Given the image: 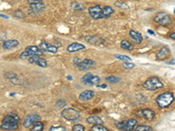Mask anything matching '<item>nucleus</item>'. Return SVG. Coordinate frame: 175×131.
I'll return each mask as SVG.
<instances>
[{"label":"nucleus","instance_id":"nucleus-1","mask_svg":"<svg viewBox=\"0 0 175 131\" xmlns=\"http://www.w3.org/2000/svg\"><path fill=\"white\" fill-rule=\"evenodd\" d=\"M18 123L19 116L13 113L8 114L3 118L0 129L4 130H15L18 129Z\"/></svg>","mask_w":175,"mask_h":131},{"label":"nucleus","instance_id":"nucleus-2","mask_svg":"<svg viewBox=\"0 0 175 131\" xmlns=\"http://www.w3.org/2000/svg\"><path fill=\"white\" fill-rule=\"evenodd\" d=\"M174 101V93L173 92H165L160 93L156 98V103L159 108L170 107Z\"/></svg>","mask_w":175,"mask_h":131},{"label":"nucleus","instance_id":"nucleus-3","mask_svg":"<svg viewBox=\"0 0 175 131\" xmlns=\"http://www.w3.org/2000/svg\"><path fill=\"white\" fill-rule=\"evenodd\" d=\"M143 87L148 91H156L164 87L163 82L160 80V79L156 76L148 78L143 84Z\"/></svg>","mask_w":175,"mask_h":131},{"label":"nucleus","instance_id":"nucleus-4","mask_svg":"<svg viewBox=\"0 0 175 131\" xmlns=\"http://www.w3.org/2000/svg\"><path fill=\"white\" fill-rule=\"evenodd\" d=\"M61 115L65 120L70 121V122H74L81 117V114H80L79 111L76 108H64L61 111Z\"/></svg>","mask_w":175,"mask_h":131},{"label":"nucleus","instance_id":"nucleus-5","mask_svg":"<svg viewBox=\"0 0 175 131\" xmlns=\"http://www.w3.org/2000/svg\"><path fill=\"white\" fill-rule=\"evenodd\" d=\"M154 21L161 25H169L172 24V18L168 13L165 11L158 12L156 16L154 17Z\"/></svg>","mask_w":175,"mask_h":131},{"label":"nucleus","instance_id":"nucleus-6","mask_svg":"<svg viewBox=\"0 0 175 131\" xmlns=\"http://www.w3.org/2000/svg\"><path fill=\"white\" fill-rule=\"evenodd\" d=\"M136 115L139 117H144L146 121L151 122L155 118V112L151 108H140L136 112Z\"/></svg>","mask_w":175,"mask_h":131},{"label":"nucleus","instance_id":"nucleus-7","mask_svg":"<svg viewBox=\"0 0 175 131\" xmlns=\"http://www.w3.org/2000/svg\"><path fill=\"white\" fill-rule=\"evenodd\" d=\"M40 118L41 117L38 114H30L26 116L23 122V127L25 129H30L35 122L40 121Z\"/></svg>","mask_w":175,"mask_h":131},{"label":"nucleus","instance_id":"nucleus-8","mask_svg":"<svg viewBox=\"0 0 175 131\" xmlns=\"http://www.w3.org/2000/svg\"><path fill=\"white\" fill-rule=\"evenodd\" d=\"M171 55V51L167 46H162L156 54V60L159 61H164Z\"/></svg>","mask_w":175,"mask_h":131},{"label":"nucleus","instance_id":"nucleus-9","mask_svg":"<svg viewBox=\"0 0 175 131\" xmlns=\"http://www.w3.org/2000/svg\"><path fill=\"white\" fill-rule=\"evenodd\" d=\"M88 13L91 16L92 18L96 19V20L104 18L103 14H102V7L99 5H96L88 8Z\"/></svg>","mask_w":175,"mask_h":131},{"label":"nucleus","instance_id":"nucleus-10","mask_svg":"<svg viewBox=\"0 0 175 131\" xmlns=\"http://www.w3.org/2000/svg\"><path fill=\"white\" fill-rule=\"evenodd\" d=\"M96 61L90 59H85V60H81V61L80 62L78 65H76V67H78V69L84 71L91 68L92 67L96 66Z\"/></svg>","mask_w":175,"mask_h":131},{"label":"nucleus","instance_id":"nucleus-11","mask_svg":"<svg viewBox=\"0 0 175 131\" xmlns=\"http://www.w3.org/2000/svg\"><path fill=\"white\" fill-rule=\"evenodd\" d=\"M40 48L43 52H48L51 54H56L58 52V47L54 45H51L46 41H41L40 44Z\"/></svg>","mask_w":175,"mask_h":131},{"label":"nucleus","instance_id":"nucleus-12","mask_svg":"<svg viewBox=\"0 0 175 131\" xmlns=\"http://www.w3.org/2000/svg\"><path fill=\"white\" fill-rule=\"evenodd\" d=\"M95 97V92L93 90H85L82 93H81L79 95V100L82 101H87V100H92Z\"/></svg>","mask_w":175,"mask_h":131},{"label":"nucleus","instance_id":"nucleus-13","mask_svg":"<svg viewBox=\"0 0 175 131\" xmlns=\"http://www.w3.org/2000/svg\"><path fill=\"white\" fill-rule=\"evenodd\" d=\"M86 46H84L83 44H81V43H77V42H74L70 44L69 46H67V51L68 53H74V52H77V51H81V50H83L85 49Z\"/></svg>","mask_w":175,"mask_h":131},{"label":"nucleus","instance_id":"nucleus-14","mask_svg":"<svg viewBox=\"0 0 175 131\" xmlns=\"http://www.w3.org/2000/svg\"><path fill=\"white\" fill-rule=\"evenodd\" d=\"M86 41L88 43L91 44V45H96V46H100L104 44V40L97 36H87L86 38Z\"/></svg>","mask_w":175,"mask_h":131},{"label":"nucleus","instance_id":"nucleus-15","mask_svg":"<svg viewBox=\"0 0 175 131\" xmlns=\"http://www.w3.org/2000/svg\"><path fill=\"white\" fill-rule=\"evenodd\" d=\"M19 45V42L16 39H7L3 43V48L5 50H11L12 48H15Z\"/></svg>","mask_w":175,"mask_h":131},{"label":"nucleus","instance_id":"nucleus-16","mask_svg":"<svg viewBox=\"0 0 175 131\" xmlns=\"http://www.w3.org/2000/svg\"><path fill=\"white\" fill-rule=\"evenodd\" d=\"M129 34L130 36V38L135 41L137 44H141L143 41V36L140 32L134 31V30H130Z\"/></svg>","mask_w":175,"mask_h":131},{"label":"nucleus","instance_id":"nucleus-17","mask_svg":"<svg viewBox=\"0 0 175 131\" xmlns=\"http://www.w3.org/2000/svg\"><path fill=\"white\" fill-rule=\"evenodd\" d=\"M137 120H136L134 118H130L125 120V126L124 128V130H132L135 129V127L137 125Z\"/></svg>","mask_w":175,"mask_h":131},{"label":"nucleus","instance_id":"nucleus-18","mask_svg":"<svg viewBox=\"0 0 175 131\" xmlns=\"http://www.w3.org/2000/svg\"><path fill=\"white\" fill-rule=\"evenodd\" d=\"M114 12H115L114 9L111 6H110V5H107V6H104V7L102 8V14H103V18H110Z\"/></svg>","mask_w":175,"mask_h":131},{"label":"nucleus","instance_id":"nucleus-19","mask_svg":"<svg viewBox=\"0 0 175 131\" xmlns=\"http://www.w3.org/2000/svg\"><path fill=\"white\" fill-rule=\"evenodd\" d=\"M88 123L92 124V125H95V124H103L104 123V121L101 117L96 116H92L88 117L87 120H86Z\"/></svg>","mask_w":175,"mask_h":131},{"label":"nucleus","instance_id":"nucleus-20","mask_svg":"<svg viewBox=\"0 0 175 131\" xmlns=\"http://www.w3.org/2000/svg\"><path fill=\"white\" fill-rule=\"evenodd\" d=\"M30 8L32 9L33 11H41L43 10L46 9V5L43 4L42 2H39V3H32V4H30Z\"/></svg>","mask_w":175,"mask_h":131},{"label":"nucleus","instance_id":"nucleus-21","mask_svg":"<svg viewBox=\"0 0 175 131\" xmlns=\"http://www.w3.org/2000/svg\"><path fill=\"white\" fill-rule=\"evenodd\" d=\"M25 50H29V51H32L33 54L35 55H39V56H43L44 55V52L40 48V46H28Z\"/></svg>","mask_w":175,"mask_h":131},{"label":"nucleus","instance_id":"nucleus-22","mask_svg":"<svg viewBox=\"0 0 175 131\" xmlns=\"http://www.w3.org/2000/svg\"><path fill=\"white\" fill-rule=\"evenodd\" d=\"M120 46L122 49L126 50V51H132L134 49V46L128 40H122L120 43Z\"/></svg>","mask_w":175,"mask_h":131},{"label":"nucleus","instance_id":"nucleus-23","mask_svg":"<svg viewBox=\"0 0 175 131\" xmlns=\"http://www.w3.org/2000/svg\"><path fill=\"white\" fill-rule=\"evenodd\" d=\"M101 82V80L100 78L96 75H93L92 77L90 78L88 81L85 82V85H88V86H94V85H98L99 83Z\"/></svg>","mask_w":175,"mask_h":131},{"label":"nucleus","instance_id":"nucleus-24","mask_svg":"<svg viewBox=\"0 0 175 131\" xmlns=\"http://www.w3.org/2000/svg\"><path fill=\"white\" fill-rule=\"evenodd\" d=\"M31 129L32 131H41L44 129V124L42 123L40 121H37L32 124Z\"/></svg>","mask_w":175,"mask_h":131},{"label":"nucleus","instance_id":"nucleus-25","mask_svg":"<svg viewBox=\"0 0 175 131\" xmlns=\"http://www.w3.org/2000/svg\"><path fill=\"white\" fill-rule=\"evenodd\" d=\"M114 5H115V6H117L119 9H122V10H129L130 9V5H128L127 3L123 2V1H119V0L116 1L114 3Z\"/></svg>","mask_w":175,"mask_h":131},{"label":"nucleus","instance_id":"nucleus-26","mask_svg":"<svg viewBox=\"0 0 175 131\" xmlns=\"http://www.w3.org/2000/svg\"><path fill=\"white\" fill-rule=\"evenodd\" d=\"M71 8L74 11H83L84 6L81 3H80L78 1H74L71 3Z\"/></svg>","mask_w":175,"mask_h":131},{"label":"nucleus","instance_id":"nucleus-27","mask_svg":"<svg viewBox=\"0 0 175 131\" xmlns=\"http://www.w3.org/2000/svg\"><path fill=\"white\" fill-rule=\"evenodd\" d=\"M92 131H108V128L103 126V124H95L91 127Z\"/></svg>","mask_w":175,"mask_h":131},{"label":"nucleus","instance_id":"nucleus-28","mask_svg":"<svg viewBox=\"0 0 175 131\" xmlns=\"http://www.w3.org/2000/svg\"><path fill=\"white\" fill-rule=\"evenodd\" d=\"M106 81H108L109 83H111V84H115V83H117L121 80V79L117 76H114V75H110L108 77L105 78Z\"/></svg>","mask_w":175,"mask_h":131},{"label":"nucleus","instance_id":"nucleus-29","mask_svg":"<svg viewBox=\"0 0 175 131\" xmlns=\"http://www.w3.org/2000/svg\"><path fill=\"white\" fill-rule=\"evenodd\" d=\"M32 55H35V54H33L32 51L25 50L24 52H22L21 54H20V59H21V60H25V59H28L29 57H31Z\"/></svg>","mask_w":175,"mask_h":131},{"label":"nucleus","instance_id":"nucleus-30","mask_svg":"<svg viewBox=\"0 0 175 131\" xmlns=\"http://www.w3.org/2000/svg\"><path fill=\"white\" fill-rule=\"evenodd\" d=\"M135 129L137 131H151L152 128L148 125H138V126H136Z\"/></svg>","mask_w":175,"mask_h":131},{"label":"nucleus","instance_id":"nucleus-31","mask_svg":"<svg viewBox=\"0 0 175 131\" xmlns=\"http://www.w3.org/2000/svg\"><path fill=\"white\" fill-rule=\"evenodd\" d=\"M123 67L126 70H131L133 69L136 67V65L134 63H131L130 61H124L122 64Z\"/></svg>","mask_w":175,"mask_h":131},{"label":"nucleus","instance_id":"nucleus-32","mask_svg":"<svg viewBox=\"0 0 175 131\" xmlns=\"http://www.w3.org/2000/svg\"><path fill=\"white\" fill-rule=\"evenodd\" d=\"M36 65H38L40 67L46 68V67H48V61H47L45 59L41 58V56H40V58H39V60H38V61H37V63H36Z\"/></svg>","mask_w":175,"mask_h":131},{"label":"nucleus","instance_id":"nucleus-33","mask_svg":"<svg viewBox=\"0 0 175 131\" xmlns=\"http://www.w3.org/2000/svg\"><path fill=\"white\" fill-rule=\"evenodd\" d=\"M115 58L118 59L119 61H131V58L128 57L126 55H120V54H115L114 55Z\"/></svg>","mask_w":175,"mask_h":131},{"label":"nucleus","instance_id":"nucleus-34","mask_svg":"<svg viewBox=\"0 0 175 131\" xmlns=\"http://www.w3.org/2000/svg\"><path fill=\"white\" fill-rule=\"evenodd\" d=\"M13 16L15 18H20V19H23L25 18V13L21 11V10H17V11H13Z\"/></svg>","mask_w":175,"mask_h":131},{"label":"nucleus","instance_id":"nucleus-35","mask_svg":"<svg viewBox=\"0 0 175 131\" xmlns=\"http://www.w3.org/2000/svg\"><path fill=\"white\" fill-rule=\"evenodd\" d=\"M72 129L74 131H84L85 130V127L81 124H76V125H74Z\"/></svg>","mask_w":175,"mask_h":131},{"label":"nucleus","instance_id":"nucleus-36","mask_svg":"<svg viewBox=\"0 0 175 131\" xmlns=\"http://www.w3.org/2000/svg\"><path fill=\"white\" fill-rule=\"evenodd\" d=\"M93 75H94V74H93L92 73H88V74H86L83 77L81 78V82H82L83 84H85V82L88 81V80L92 77Z\"/></svg>","mask_w":175,"mask_h":131},{"label":"nucleus","instance_id":"nucleus-37","mask_svg":"<svg viewBox=\"0 0 175 131\" xmlns=\"http://www.w3.org/2000/svg\"><path fill=\"white\" fill-rule=\"evenodd\" d=\"M5 79H12V78H14V77H18V75H17V74L15 73H13V72H6L5 74Z\"/></svg>","mask_w":175,"mask_h":131},{"label":"nucleus","instance_id":"nucleus-38","mask_svg":"<svg viewBox=\"0 0 175 131\" xmlns=\"http://www.w3.org/2000/svg\"><path fill=\"white\" fill-rule=\"evenodd\" d=\"M51 131H65L67 130V129L62 126H57V127H51L50 128Z\"/></svg>","mask_w":175,"mask_h":131},{"label":"nucleus","instance_id":"nucleus-39","mask_svg":"<svg viewBox=\"0 0 175 131\" xmlns=\"http://www.w3.org/2000/svg\"><path fill=\"white\" fill-rule=\"evenodd\" d=\"M81 61V60L80 59V58H77V57H75V58H74L73 59V62H74V64L76 66V65H78L80 62Z\"/></svg>","mask_w":175,"mask_h":131},{"label":"nucleus","instance_id":"nucleus-40","mask_svg":"<svg viewBox=\"0 0 175 131\" xmlns=\"http://www.w3.org/2000/svg\"><path fill=\"white\" fill-rule=\"evenodd\" d=\"M29 4H32V3H39V2H42L43 0H27Z\"/></svg>","mask_w":175,"mask_h":131},{"label":"nucleus","instance_id":"nucleus-41","mask_svg":"<svg viewBox=\"0 0 175 131\" xmlns=\"http://www.w3.org/2000/svg\"><path fill=\"white\" fill-rule=\"evenodd\" d=\"M147 32H148L149 34H151L152 36H156V33L152 31V30H151V29H148V30H147Z\"/></svg>","mask_w":175,"mask_h":131},{"label":"nucleus","instance_id":"nucleus-42","mask_svg":"<svg viewBox=\"0 0 175 131\" xmlns=\"http://www.w3.org/2000/svg\"><path fill=\"white\" fill-rule=\"evenodd\" d=\"M170 38H171L172 39H173V40H174V39H175V33H174V32H172V33L170 34Z\"/></svg>","mask_w":175,"mask_h":131},{"label":"nucleus","instance_id":"nucleus-43","mask_svg":"<svg viewBox=\"0 0 175 131\" xmlns=\"http://www.w3.org/2000/svg\"><path fill=\"white\" fill-rule=\"evenodd\" d=\"M0 17H2V18H9L8 16L5 15V14H0Z\"/></svg>","mask_w":175,"mask_h":131},{"label":"nucleus","instance_id":"nucleus-44","mask_svg":"<svg viewBox=\"0 0 175 131\" xmlns=\"http://www.w3.org/2000/svg\"><path fill=\"white\" fill-rule=\"evenodd\" d=\"M97 87H104V88H105V87H107V85H105V84H104V85L97 86Z\"/></svg>","mask_w":175,"mask_h":131},{"label":"nucleus","instance_id":"nucleus-45","mask_svg":"<svg viewBox=\"0 0 175 131\" xmlns=\"http://www.w3.org/2000/svg\"><path fill=\"white\" fill-rule=\"evenodd\" d=\"M68 80H73V78L71 77V76H68Z\"/></svg>","mask_w":175,"mask_h":131},{"label":"nucleus","instance_id":"nucleus-46","mask_svg":"<svg viewBox=\"0 0 175 131\" xmlns=\"http://www.w3.org/2000/svg\"><path fill=\"white\" fill-rule=\"evenodd\" d=\"M134 1H139V0H134Z\"/></svg>","mask_w":175,"mask_h":131}]
</instances>
